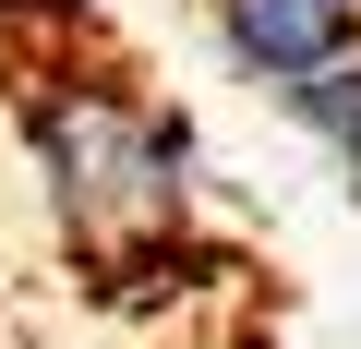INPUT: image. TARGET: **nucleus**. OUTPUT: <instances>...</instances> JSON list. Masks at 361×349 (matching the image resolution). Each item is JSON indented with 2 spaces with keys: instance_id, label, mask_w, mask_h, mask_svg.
Returning a JSON list of instances; mask_svg holds the SVG:
<instances>
[{
  "instance_id": "nucleus-1",
  "label": "nucleus",
  "mask_w": 361,
  "mask_h": 349,
  "mask_svg": "<svg viewBox=\"0 0 361 349\" xmlns=\"http://www.w3.org/2000/svg\"><path fill=\"white\" fill-rule=\"evenodd\" d=\"M25 133H37V169H49L73 241H97V253L169 241L180 205H193V181H180V169H193L180 121H157L109 73H37L25 85Z\"/></svg>"
},
{
  "instance_id": "nucleus-2",
  "label": "nucleus",
  "mask_w": 361,
  "mask_h": 349,
  "mask_svg": "<svg viewBox=\"0 0 361 349\" xmlns=\"http://www.w3.org/2000/svg\"><path fill=\"white\" fill-rule=\"evenodd\" d=\"M217 49L253 85H313L361 49V0H217Z\"/></svg>"
},
{
  "instance_id": "nucleus-3",
  "label": "nucleus",
  "mask_w": 361,
  "mask_h": 349,
  "mask_svg": "<svg viewBox=\"0 0 361 349\" xmlns=\"http://www.w3.org/2000/svg\"><path fill=\"white\" fill-rule=\"evenodd\" d=\"M289 109H301V133L337 157V181L361 193V49H349V61H325L313 85H289Z\"/></svg>"
}]
</instances>
